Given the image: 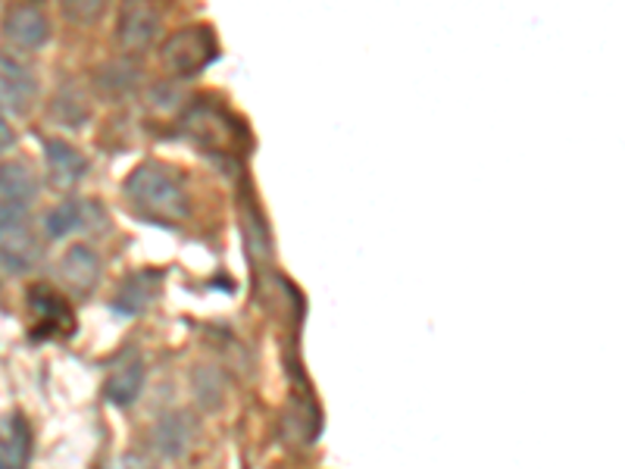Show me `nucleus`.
<instances>
[{"label":"nucleus","instance_id":"f257e3e1","mask_svg":"<svg viewBox=\"0 0 625 469\" xmlns=\"http://www.w3.org/2000/svg\"><path fill=\"white\" fill-rule=\"evenodd\" d=\"M126 198L141 213L160 219V222H179L191 210L188 194L176 179V172L160 167V163H145V167L135 169L132 176L126 179Z\"/></svg>","mask_w":625,"mask_h":469},{"label":"nucleus","instance_id":"f03ea898","mask_svg":"<svg viewBox=\"0 0 625 469\" xmlns=\"http://www.w3.org/2000/svg\"><path fill=\"white\" fill-rule=\"evenodd\" d=\"M41 260L29 203L0 201V267L7 272H32Z\"/></svg>","mask_w":625,"mask_h":469},{"label":"nucleus","instance_id":"7ed1b4c3","mask_svg":"<svg viewBox=\"0 0 625 469\" xmlns=\"http://www.w3.org/2000/svg\"><path fill=\"white\" fill-rule=\"evenodd\" d=\"M219 57V48H216V34L210 26H191V29H179L176 34H169L163 44V67L172 72V76H195L207 63H214Z\"/></svg>","mask_w":625,"mask_h":469},{"label":"nucleus","instance_id":"20e7f679","mask_svg":"<svg viewBox=\"0 0 625 469\" xmlns=\"http://www.w3.org/2000/svg\"><path fill=\"white\" fill-rule=\"evenodd\" d=\"M0 32L3 41L13 44L17 51H38L50 41V19L34 3H17L3 13Z\"/></svg>","mask_w":625,"mask_h":469},{"label":"nucleus","instance_id":"39448f33","mask_svg":"<svg viewBox=\"0 0 625 469\" xmlns=\"http://www.w3.org/2000/svg\"><path fill=\"white\" fill-rule=\"evenodd\" d=\"M34 101H38V79L32 76V69L0 53V113L7 119L26 117Z\"/></svg>","mask_w":625,"mask_h":469},{"label":"nucleus","instance_id":"423d86ee","mask_svg":"<svg viewBox=\"0 0 625 469\" xmlns=\"http://www.w3.org/2000/svg\"><path fill=\"white\" fill-rule=\"evenodd\" d=\"M160 10L150 3H126L116 19V38L126 51H145L160 34Z\"/></svg>","mask_w":625,"mask_h":469},{"label":"nucleus","instance_id":"0eeeda50","mask_svg":"<svg viewBox=\"0 0 625 469\" xmlns=\"http://www.w3.org/2000/svg\"><path fill=\"white\" fill-rule=\"evenodd\" d=\"M100 272H103V263H100L98 251L88 248V245H72V248L60 257V263H57L60 282H63L69 291H76V295H91V291L98 288Z\"/></svg>","mask_w":625,"mask_h":469},{"label":"nucleus","instance_id":"6e6552de","mask_svg":"<svg viewBox=\"0 0 625 469\" xmlns=\"http://www.w3.org/2000/svg\"><path fill=\"white\" fill-rule=\"evenodd\" d=\"M44 167H48V179L53 188H76L88 172V160L82 157L79 148H72L63 138H50L44 141Z\"/></svg>","mask_w":625,"mask_h":469},{"label":"nucleus","instance_id":"1a4fd4ad","mask_svg":"<svg viewBox=\"0 0 625 469\" xmlns=\"http://www.w3.org/2000/svg\"><path fill=\"white\" fill-rule=\"evenodd\" d=\"M141 388H145V363H141L138 353H129V357H122L113 367V372L107 376L103 395H107V401L116 403V407H132V403L138 401V395H141Z\"/></svg>","mask_w":625,"mask_h":469},{"label":"nucleus","instance_id":"9d476101","mask_svg":"<svg viewBox=\"0 0 625 469\" xmlns=\"http://www.w3.org/2000/svg\"><path fill=\"white\" fill-rule=\"evenodd\" d=\"M153 448L160 457H169V460H176L181 453L191 448V441H195V419L188 417V413H166L157 426H153Z\"/></svg>","mask_w":625,"mask_h":469},{"label":"nucleus","instance_id":"9b49d317","mask_svg":"<svg viewBox=\"0 0 625 469\" xmlns=\"http://www.w3.org/2000/svg\"><path fill=\"white\" fill-rule=\"evenodd\" d=\"M38 194L32 169L22 163H0V201L29 203Z\"/></svg>","mask_w":625,"mask_h":469},{"label":"nucleus","instance_id":"f8f14e48","mask_svg":"<svg viewBox=\"0 0 625 469\" xmlns=\"http://www.w3.org/2000/svg\"><path fill=\"white\" fill-rule=\"evenodd\" d=\"M138 79V69H135L132 60H113L107 67L98 69V84L107 91V94H122L129 91Z\"/></svg>","mask_w":625,"mask_h":469},{"label":"nucleus","instance_id":"ddd939ff","mask_svg":"<svg viewBox=\"0 0 625 469\" xmlns=\"http://www.w3.org/2000/svg\"><path fill=\"white\" fill-rule=\"evenodd\" d=\"M85 222V207L79 203H60L53 207L44 219V229H48L50 238H63V234L76 232Z\"/></svg>","mask_w":625,"mask_h":469},{"label":"nucleus","instance_id":"4468645a","mask_svg":"<svg viewBox=\"0 0 625 469\" xmlns=\"http://www.w3.org/2000/svg\"><path fill=\"white\" fill-rule=\"evenodd\" d=\"M103 13H107L103 0H69V3H63V17L72 19V22H82V26L98 22Z\"/></svg>","mask_w":625,"mask_h":469},{"label":"nucleus","instance_id":"2eb2a0df","mask_svg":"<svg viewBox=\"0 0 625 469\" xmlns=\"http://www.w3.org/2000/svg\"><path fill=\"white\" fill-rule=\"evenodd\" d=\"M13 141H17V134H13V126H10V119L0 113V157L13 148Z\"/></svg>","mask_w":625,"mask_h":469},{"label":"nucleus","instance_id":"dca6fc26","mask_svg":"<svg viewBox=\"0 0 625 469\" xmlns=\"http://www.w3.org/2000/svg\"><path fill=\"white\" fill-rule=\"evenodd\" d=\"M119 469H157V467L150 463L148 457H138V453H132V457H126V460H122V467Z\"/></svg>","mask_w":625,"mask_h":469},{"label":"nucleus","instance_id":"f3484780","mask_svg":"<svg viewBox=\"0 0 625 469\" xmlns=\"http://www.w3.org/2000/svg\"><path fill=\"white\" fill-rule=\"evenodd\" d=\"M0 469H7V467H3V460H0Z\"/></svg>","mask_w":625,"mask_h":469}]
</instances>
